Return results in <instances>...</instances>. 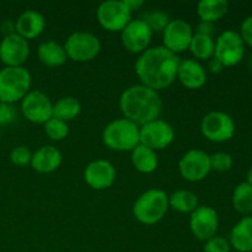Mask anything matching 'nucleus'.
I'll return each instance as SVG.
<instances>
[{
	"label": "nucleus",
	"mask_w": 252,
	"mask_h": 252,
	"mask_svg": "<svg viewBox=\"0 0 252 252\" xmlns=\"http://www.w3.org/2000/svg\"><path fill=\"white\" fill-rule=\"evenodd\" d=\"M180 57L164 46L148 48L135 62V73L142 85L158 91L166 89L177 78Z\"/></svg>",
	"instance_id": "nucleus-1"
},
{
	"label": "nucleus",
	"mask_w": 252,
	"mask_h": 252,
	"mask_svg": "<svg viewBox=\"0 0 252 252\" xmlns=\"http://www.w3.org/2000/svg\"><path fill=\"white\" fill-rule=\"evenodd\" d=\"M120 107L125 118L142 127L159 118L162 101L158 91L140 84L123 91L120 97Z\"/></svg>",
	"instance_id": "nucleus-2"
},
{
	"label": "nucleus",
	"mask_w": 252,
	"mask_h": 252,
	"mask_svg": "<svg viewBox=\"0 0 252 252\" xmlns=\"http://www.w3.org/2000/svg\"><path fill=\"white\" fill-rule=\"evenodd\" d=\"M103 144L115 152H132L140 144L139 126L127 118L108 123L102 132Z\"/></svg>",
	"instance_id": "nucleus-3"
},
{
	"label": "nucleus",
	"mask_w": 252,
	"mask_h": 252,
	"mask_svg": "<svg viewBox=\"0 0 252 252\" xmlns=\"http://www.w3.org/2000/svg\"><path fill=\"white\" fill-rule=\"evenodd\" d=\"M169 209V196L162 189H148L140 194L133 206V214L139 223L154 225L159 223Z\"/></svg>",
	"instance_id": "nucleus-4"
},
{
	"label": "nucleus",
	"mask_w": 252,
	"mask_h": 252,
	"mask_svg": "<svg viewBox=\"0 0 252 252\" xmlns=\"http://www.w3.org/2000/svg\"><path fill=\"white\" fill-rule=\"evenodd\" d=\"M31 74L24 66H5L0 70V102L22 100L31 88Z\"/></svg>",
	"instance_id": "nucleus-5"
},
{
	"label": "nucleus",
	"mask_w": 252,
	"mask_h": 252,
	"mask_svg": "<svg viewBox=\"0 0 252 252\" xmlns=\"http://www.w3.org/2000/svg\"><path fill=\"white\" fill-rule=\"evenodd\" d=\"M96 16L98 24L105 30L110 32H122L132 20V10L126 0H107L101 2Z\"/></svg>",
	"instance_id": "nucleus-6"
},
{
	"label": "nucleus",
	"mask_w": 252,
	"mask_h": 252,
	"mask_svg": "<svg viewBox=\"0 0 252 252\" xmlns=\"http://www.w3.org/2000/svg\"><path fill=\"white\" fill-rule=\"evenodd\" d=\"M64 49L68 58L74 62H90L101 51V42L90 32H74L66 38Z\"/></svg>",
	"instance_id": "nucleus-7"
},
{
	"label": "nucleus",
	"mask_w": 252,
	"mask_h": 252,
	"mask_svg": "<svg viewBox=\"0 0 252 252\" xmlns=\"http://www.w3.org/2000/svg\"><path fill=\"white\" fill-rule=\"evenodd\" d=\"M245 56V43L240 33L233 30L221 32L216 41L214 58L225 66H234L240 63Z\"/></svg>",
	"instance_id": "nucleus-8"
},
{
	"label": "nucleus",
	"mask_w": 252,
	"mask_h": 252,
	"mask_svg": "<svg viewBox=\"0 0 252 252\" xmlns=\"http://www.w3.org/2000/svg\"><path fill=\"white\" fill-rule=\"evenodd\" d=\"M201 132L211 142H228L235 134V122L228 113L213 111L202 120Z\"/></svg>",
	"instance_id": "nucleus-9"
},
{
	"label": "nucleus",
	"mask_w": 252,
	"mask_h": 252,
	"mask_svg": "<svg viewBox=\"0 0 252 252\" xmlns=\"http://www.w3.org/2000/svg\"><path fill=\"white\" fill-rule=\"evenodd\" d=\"M21 111L30 122L44 125L53 117V103L42 91H30L21 100Z\"/></svg>",
	"instance_id": "nucleus-10"
},
{
	"label": "nucleus",
	"mask_w": 252,
	"mask_h": 252,
	"mask_svg": "<svg viewBox=\"0 0 252 252\" xmlns=\"http://www.w3.org/2000/svg\"><path fill=\"white\" fill-rule=\"evenodd\" d=\"M140 144L155 150L169 147L175 139V130L167 122L155 120L139 127Z\"/></svg>",
	"instance_id": "nucleus-11"
},
{
	"label": "nucleus",
	"mask_w": 252,
	"mask_h": 252,
	"mask_svg": "<svg viewBox=\"0 0 252 252\" xmlns=\"http://www.w3.org/2000/svg\"><path fill=\"white\" fill-rule=\"evenodd\" d=\"M179 170L181 176L187 181H202L208 176L212 170L209 155L203 150H189L180 160Z\"/></svg>",
	"instance_id": "nucleus-12"
},
{
	"label": "nucleus",
	"mask_w": 252,
	"mask_h": 252,
	"mask_svg": "<svg viewBox=\"0 0 252 252\" xmlns=\"http://www.w3.org/2000/svg\"><path fill=\"white\" fill-rule=\"evenodd\" d=\"M153 37V31L142 19L130 20L121 32L122 44L130 53H143L147 51Z\"/></svg>",
	"instance_id": "nucleus-13"
},
{
	"label": "nucleus",
	"mask_w": 252,
	"mask_h": 252,
	"mask_svg": "<svg viewBox=\"0 0 252 252\" xmlns=\"http://www.w3.org/2000/svg\"><path fill=\"white\" fill-rule=\"evenodd\" d=\"M162 32L164 47L175 54L189 49L194 34L191 25L182 19L170 20L169 25Z\"/></svg>",
	"instance_id": "nucleus-14"
},
{
	"label": "nucleus",
	"mask_w": 252,
	"mask_h": 252,
	"mask_svg": "<svg viewBox=\"0 0 252 252\" xmlns=\"http://www.w3.org/2000/svg\"><path fill=\"white\" fill-rule=\"evenodd\" d=\"M189 228L198 240L207 241L216 236L219 228V217L216 209L209 206H198L191 213Z\"/></svg>",
	"instance_id": "nucleus-15"
},
{
	"label": "nucleus",
	"mask_w": 252,
	"mask_h": 252,
	"mask_svg": "<svg viewBox=\"0 0 252 252\" xmlns=\"http://www.w3.org/2000/svg\"><path fill=\"white\" fill-rule=\"evenodd\" d=\"M29 56V41L16 32L5 36L0 42V61L6 66H22Z\"/></svg>",
	"instance_id": "nucleus-16"
},
{
	"label": "nucleus",
	"mask_w": 252,
	"mask_h": 252,
	"mask_svg": "<svg viewBox=\"0 0 252 252\" xmlns=\"http://www.w3.org/2000/svg\"><path fill=\"white\" fill-rule=\"evenodd\" d=\"M84 179L91 189L97 191L106 189L115 182L116 169L107 160H95L86 166Z\"/></svg>",
	"instance_id": "nucleus-17"
},
{
	"label": "nucleus",
	"mask_w": 252,
	"mask_h": 252,
	"mask_svg": "<svg viewBox=\"0 0 252 252\" xmlns=\"http://www.w3.org/2000/svg\"><path fill=\"white\" fill-rule=\"evenodd\" d=\"M177 79L182 85L191 90L201 89L207 81V71L199 62L194 59H185L180 62L177 69Z\"/></svg>",
	"instance_id": "nucleus-18"
},
{
	"label": "nucleus",
	"mask_w": 252,
	"mask_h": 252,
	"mask_svg": "<svg viewBox=\"0 0 252 252\" xmlns=\"http://www.w3.org/2000/svg\"><path fill=\"white\" fill-rule=\"evenodd\" d=\"M46 19L36 10H26L22 12L15 24V32L25 39H33L43 32Z\"/></svg>",
	"instance_id": "nucleus-19"
},
{
	"label": "nucleus",
	"mask_w": 252,
	"mask_h": 252,
	"mask_svg": "<svg viewBox=\"0 0 252 252\" xmlns=\"http://www.w3.org/2000/svg\"><path fill=\"white\" fill-rule=\"evenodd\" d=\"M62 160H63L62 153L56 147L44 145L32 154L31 166L39 174H49L56 171L61 166Z\"/></svg>",
	"instance_id": "nucleus-20"
},
{
	"label": "nucleus",
	"mask_w": 252,
	"mask_h": 252,
	"mask_svg": "<svg viewBox=\"0 0 252 252\" xmlns=\"http://www.w3.org/2000/svg\"><path fill=\"white\" fill-rule=\"evenodd\" d=\"M229 243L238 252H252V216L244 217L236 223L230 233Z\"/></svg>",
	"instance_id": "nucleus-21"
},
{
	"label": "nucleus",
	"mask_w": 252,
	"mask_h": 252,
	"mask_svg": "<svg viewBox=\"0 0 252 252\" xmlns=\"http://www.w3.org/2000/svg\"><path fill=\"white\" fill-rule=\"evenodd\" d=\"M37 56L41 63L51 68L63 65L68 58L64 47L54 41H47L39 44L37 49Z\"/></svg>",
	"instance_id": "nucleus-22"
},
{
	"label": "nucleus",
	"mask_w": 252,
	"mask_h": 252,
	"mask_svg": "<svg viewBox=\"0 0 252 252\" xmlns=\"http://www.w3.org/2000/svg\"><path fill=\"white\" fill-rule=\"evenodd\" d=\"M158 155L150 148L139 144L132 150V164L142 174H152L158 167Z\"/></svg>",
	"instance_id": "nucleus-23"
},
{
	"label": "nucleus",
	"mask_w": 252,
	"mask_h": 252,
	"mask_svg": "<svg viewBox=\"0 0 252 252\" xmlns=\"http://www.w3.org/2000/svg\"><path fill=\"white\" fill-rule=\"evenodd\" d=\"M229 11L226 0H201L197 5V14L203 22H213L220 20Z\"/></svg>",
	"instance_id": "nucleus-24"
},
{
	"label": "nucleus",
	"mask_w": 252,
	"mask_h": 252,
	"mask_svg": "<svg viewBox=\"0 0 252 252\" xmlns=\"http://www.w3.org/2000/svg\"><path fill=\"white\" fill-rule=\"evenodd\" d=\"M214 48H216V41L213 37L194 33L189 49L199 61H209L214 57Z\"/></svg>",
	"instance_id": "nucleus-25"
},
{
	"label": "nucleus",
	"mask_w": 252,
	"mask_h": 252,
	"mask_svg": "<svg viewBox=\"0 0 252 252\" xmlns=\"http://www.w3.org/2000/svg\"><path fill=\"white\" fill-rule=\"evenodd\" d=\"M169 207L179 213H192L198 207V198L193 192L179 189L169 197Z\"/></svg>",
	"instance_id": "nucleus-26"
},
{
	"label": "nucleus",
	"mask_w": 252,
	"mask_h": 252,
	"mask_svg": "<svg viewBox=\"0 0 252 252\" xmlns=\"http://www.w3.org/2000/svg\"><path fill=\"white\" fill-rule=\"evenodd\" d=\"M80 102L71 96H66V97H62L53 105V117L68 122L78 117L80 115Z\"/></svg>",
	"instance_id": "nucleus-27"
},
{
	"label": "nucleus",
	"mask_w": 252,
	"mask_h": 252,
	"mask_svg": "<svg viewBox=\"0 0 252 252\" xmlns=\"http://www.w3.org/2000/svg\"><path fill=\"white\" fill-rule=\"evenodd\" d=\"M233 206L241 214L252 213V186L241 182L235 187L233 193Z\"/></svg>",
	"instance_id": "nucleus-28"
},
{
	"label": "nucleus",
	"mask_w": 252,
	"mask_h": 252,
	"mask_svg": "<svg viewBox=\"0 0 252 252\" xmlns=\"http://www.w3.org/2000/svg\"><path fill=\"white\" fill-rule=\"evenodd\" d=\"M44 132L52 140L58 142V140H63L64 138H66L69 133V127L64 121L52 117L51 120L44 123Z\"/></svg>",
	"instance_id": "nucleus-29"
},
{
	"label": "nucleus",
	"mask_w": 252,
	"mask_h": 252,
	"mask_svg": "<svg viewBox=\"0 0 252 252\" xmlns=\"http://www.w3.org/2000/svg\"><path fill=\"white\" fill-rule=\"evenodd\" d=\"M142 20L147 22L152 31H164L165 27L170 22L167 14H165L161 10H153V11L147 12Z\"/></svg>",
	"instance_id": "nucleus-30"
},
{
	"label": "nucleus",
	"mask_w": 252,
	"mask_h": 252,
	"mask_svg": "<svg viewBox=\"0 0 252 252\" xmlns=\"http://www.w3.org/2000/svg\"><path fill=\"white\" fill-rule=\"evenodd\" d=\"M209 159H211V167L214 171L226 172L233 167V157L228 153H214L213 155H209Z\"/></svg>",
	"instance_id": "nucleus-31"
},
{
	"label": "nucleus",
	"mask_w": 252,
	"mask_h": 252,
	"mask_svg": "<svg viewBox=\"0 0 252 252\" xmlns=\"http://www.w3.org/2000/svg\"><path fill=\"white\" fill-rule=\"evenodd\" d=\"M10 160H11V162L15 166H27L29 164H31L32 153L30 152V149L27 147L20 145V147L14 148L12 152L10 153Z\"/></svg>",
	"instance_id": "nucleus-32"
},
{
	"label": "nucleus",
	"mask_w": 252,
	"mask_h": 252,
	"mask_svg": "<svg viewBox=\"0 0 252 252\" xmlns=\"http://www.w3.org/2000/svg\"><path fill=\"white\" fill-rule=\"evenodd\" d=\"M230 243L221 236H213L204 244V252H230Z\"/></svg>",
	"instance_id": "nucleus-33"
},
{
	"label": "nucleus",
	"mask_w": 252,
	"mask_h": 252,
	"mask_svg": "<svg viewBox=\"0 0 252 252\" xmlns=\"http://www.w3.org/2000/svg\"><path fill=\"white\" fill-rule=\"evenodd\" d=\"M17 118V110L12 103L0 102V127L10 125Z\"/></svg>",
	"instance_id": "nucleus-34"
},
{
	"label": "nucleus",
	"mask_w": 252,
	"mask_h": 252,
	"mask_svg": "<svg viewBox=\"0 0 252 252\" xmlns=\"http://www.w3.org/2000/svg\"><path fill=\"white\" fill-rule=\"evenodd\" d=\"M240 36L241 38H243L244 43L252 47V15L251 16L246 17L243 21V24H241Z\"/></svg>",
	"instance_id": "nucleus-35"
},
{
	"label": "nucleus",
	"mask_w": 252,
	"mask_h": 252,
	"mask_svg": "<svg viewBox=\"0 0 252 252\" xmlns=\"http://www.w3.org/2000/svg\"><path fill=\"white\" fill-rule=\"evenodd\" d=\"M213 32H214L213 24H211V22L201 21V24H199L198 26H197V32H196V33L207 34V36H212V37H213Z\"/></svg>",
	"instance_id": "nucleus-36"
},
{
	"label": "nucleus",
	"mask_w": 252,
	"mask_h": 252,
	"mask_svg": "<svg viewBox=\"0 0 252 252\" xmlns=\"http://www.w3.org/2000/svg\"><path fill=\"white\" fill-rule=\"evenodd\" d=\"M208 68H209V70L212 71V73L219 74V73H221V71H223L224 65L220 63V62L218 61V59H216L213 57V58H212V59H209Z\"/></svg>",
	"instance_id": "nucleus-37"
},
{
	"label": "nucleus",
	"mask_w": 252,
	"mask_h": 252,
	"mask_svg": "<svg viewBox=\"0 0 252 252\" xmlns=\"http://www.w3.org/2000/svg\"><path fill=\"white\" fill-rule=\"evenodd\" d=\"M126 2H127V5L129 6V9L132 10V11L133 10L139 9V7L144 4L143 0H126Z\"/></svg>",
	"instance_id": "nucleus-38"
},
{
	"label": "nucleus",
	"mask_w": 252,
	"mask_h": 252,
	"mask_svg": "<svg viewBox=\"0 0 252 252\" xmlns=\"http://www.w3.org/2000/svg\"><path fill=\"white\" fill-rule=\"evenodd\" d=\"M245 182H248L250 186H252V166L249 169L248 174H246V181Z\"/></svg>",
	"instance_id": "nucleus-39"
}]
</instances>
